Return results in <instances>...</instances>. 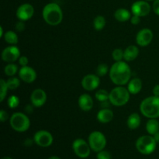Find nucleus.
<instances>
[{
    "instance_id": "37",
    "label": "nucleus",
    "mask_w": 159,
    "mask_h": 159,
    "mask_svg": "<svg viewBox=\"0 0 159 159\" xmlns=\"http://www.w3.org/2000/svg\"><path fill=\"white\" fill-rule=\"evenodd\" d=\"M152 9H153L154 12L157 15L159 16V0H155L152 5Z\"/></svg>"
},
{
    "instance_id": "43",
    "label": "nucleus",
    "mask_w": 159,
    "mask_h": 159,
    "mask_svg": "<svg viewBox=\"0 0 159 159\" xmlns=\"http://www.w3.org/2000/svg\"><path fill=\"white\" fill-rule=\"evenodd\" d=\"M3 36H4V34H3V29L1 26V27H0V37H2Z\"/></svg>"
},
{
    "instance_id": "33",
    "label": "nucleus",
    "mask_w": 159,
    "mask_h": 159,
    "mask_svg": "<svg viewBox=\"0 0 159 159\" xmlns=\"http://www.w3.org/2000/svg\"><path fill=\"white\" fill-rule=\"evenodd\" d=\"M97 159H111V155L107 151H100L97 154Z\"/></svg>"
},
{
    "instance_id": "23",
    "label": "nucleus",
    "mask_w": 159,
    "mask_h": 159,
    "mask_svg": "<svg viewBox=\"0 0 159 159\" xmlns=\"http://www.w3.org/2000/svg\"><path fill=\"white\" fill-rule=\"evenodd\" d=\"M146 130L150 135H155L159 131V122L157 119H149L146 124Z\"/></svg>"
},
{
    "instance_id": "32",
    "label": "nucleus",
    "mask_w": 159,
    "mask_h": 159,
    "mask_svg": "<svg viewBox=\"0 0 159 159\" xmlns=\"http://www.w3.org/2000/svg\"><path fill=\"white\" fill-rule=\"evenodd\" d=\"M124 51L120 48H116L112 53V57L115 61H121L124 59Z\"/></svg>"
},
{
    "instance_id": "21",
    "label": "nucleus",
    "mask_w": 159,
    "mask_h": 159,
    "mask_svg": "<svg viewBox=\"0 0 159 159\" xmlns=\"http://www.w3.org/2000/svg\"><path fill=\"white\" fill-rule=\"evenodd\" d=\"M141 116H139L138 113H131V114L128 116V119H127V127H128L130 130H135V129L138 128L139 126L141 125Z\"/></svg>"
},
{
    "instance_id": "15",
    "label": "nucleus",
    "mask_w": 159,
    "mask_h": 159,
    "mask_svg": "<svg viewBox=\"0 0 159 159\" xmlns=\"http://www.w3.org/2000/svg\"><path fill=\"white\" fill-rule=\"evenodd\" d=\"M31 103L35 107H41L47 101V94L44 90L41 89H36L33 91L30 96Z\"/></svg>"
},
{
    "instance_id": "46",
    "label": "nucleus",
    "mask_w": 159,
    "mask_h": 159,
    "mask_svg": "<svg viewBox=\"0 0 159 159\" xmlns=\"http://www.w3.org/2000/svg\"><path fill=\"white\" fill-rule=\"evenodd\" d=\"M146 1H153V0H146Z\"/></svg>"
},
{
    "instance_id": "5",
    "label": "nucleus",
    "mask_w": 159,
    "mask_h": 159,
    "mask_svg": "<svg viewBox=\"0 0 159 159\" xmlns=\"http://www.w3.org/2000/svg\"><path fill=\"white\" fill-rule=\"evenodd\" d=\"M9 124L17 132H25L30 128V121L29 117L23 113H14L9 118Z\"/></svg>"
},
{
    "instance_id": "39",
    "label": "nucleus",
    "mask_w": 159,
    "mask_h": 159,
    "mask_svg": "<svg viewBox=\"0 0 159 159\" xmlns=\"http://www.w3.org/2000/svg\"><path fill=\"white\" fill-rule=\"evenodd\" d=\"M34 106L33 105V104H28V105H26V107H25V111L27 113H31L33 112V110H34Z\"/></svg>"
},
{
    "instance_id": "9",
    "label": "nucleus",
    "mask_w": 159,
    "mask_h": 159,
    "mask_svg": "<svg viewBox=\"0 0 159 159\" xmlns=\"http://www.w3.org/2000/svg\"><path fill=\"white\" fill-rule=\"evenodd\" d=\"M53 136L47 130H39L36 132L34 137V141L38 146L42 148L49 147L53 143Z\"/></svg>"
},
{
    "instance_id": "11",
    "label": "nucleus",
    "mask_w": 159,
    "mask_h": 159,
    "mask_svg": "<svg viewBox=\"0 0 159 159\" xmlns=\"http://www.w3.org/2000/svg\"><path fill=\"white\" fill-rule=\"evenodd\" d=\"M131 12L134 15L144 17L148 15L151 12V6L146 1L139 0L133 3L131 6Z\"/></svg>"
},
{
    "instance_id": "27",
    "label": "nucleus",
    "mask_w": 159,
    "mask_h": 159,
    "mask_svg": "<svg viewBox=\"0 0 159 159\" xmlns=\"http://www.w3.org/2000/svg\"><path fill=\"white\" fill-rule=\"evenodd\" d=\"M96 99L99 102H103V101H107L109 99L110 97V93L105 89H99L95 94Z\"/></svg>"
},
{
    "instance_id": "29",
    "label": "nucleus",
    "mask_w": 159,
    "mask_h": 159,
    "mask_svg": "<svg viewBox=\"0 0 159 159\" xmlns=\"http://www.w3.org/2000/svg\"><path fill=\"white\" fill-rule=\"evenodd\" d=\"M6 83H7V86L9 88V89L10 90H14L16 89L20 85V82L18 78L16 77H11L6 81Z\"/></svg>"
},
{
    "instance_id": "45",
    "label": "nucleus",
    "mask_w": 159,
    "mask_h": 159,
    "mask_svg": "<svg viewBox=\"0 0 159 159\" xmlns=\"http://www.w3.org/2000/svg\"><path fill=\"white\" fill-rule=\"evenodd\" d=\"M2 159H12V158H11L10 157H3Z\"/></svg>"
},
{
    "instance_id": "40",
    "label": "nucleus",
    "mask_w": 159,
    "mask_h": 159,
    "mask_svg": "<svg viewBox=\"0 0 159 159\" xmlns=\"http://www.w3.org/2000/svg\"><path fill=\"white\" fill-rule=\"evenodd\" d=\"M111 103L110 102V101L109 100H107V101H103V102H101V107H102V109H107L109 107H110V104Z\"/></svg>"
},
{
    "instance_id": "26",
    "label": "nucleus",
    "mask_w": 159,
    "mask_h": 159,
    "mask_svg": "<svg viewBox=\"0 0 159 159\" xmlns=\"http://www.w3.org/2000/svg\"><path fill=\"white\" fill-rule=\"evenodd\" d=\"M17 71H18V67L13 63H9V65H6L4 68V72L6 75L9 76V77L15 75Z\"/></svg>"
},
{
    "instance_id": "14",
    "label": "nucleus",
    "mask_w": 159,
    "mask_h": 159,
    "mask_svg": "<svg viewBox=\"0 0 159 159\" xmlns=\"http://www.w3.org/2000/svg\"><path fill=\"white\" fill-rule=\"evenodd\" d=\"M153 40V33L148 28L141 30L136 36V41L139 46L146 47Z\"/></svg>"
},
{
    "instance_id": "25",
    "label": "nucleus",
    "mask_w": 159,
    "mask_h": 159,
    "mask_svg": "<svg viewBox=\"0 0 159 159\" xmlns=\"http://www.w3.org/2000/svg\"><path fill=\"white\" fill-rule=\"evenodd\" d=\"M93 26L97 31L102 30L106 26V19L102 16H97L93 20Z\"/></svg>"
},
{
    "instance_id": "6",
    "label": "nucleus",
    "mask_w": 159,
    "mask_h": 159,
    "mask_svg": "<svg viewBox=\"0 0 159 159\" xmlns=\"http://www.w3.org/2000/svg\"><path fill=\"white\" fill-rule=\"evenodd\" d=\"M157 142L152 135H144L140 137L136 142V148L140 153L150 155L156 148Z\"/></svg>"
},
{
    "instance_id": "18",
    "label": "nucleus",
    "mask_w": 159,
    "mask_h": 159,
    "mask_svg": "<svg viewBox=\"0 0 159 159\" xmlns=\"http://www.w3.org/2000/svg\"><path fill=\"white\" fill-rule=\"evenodd\" d=\"M96 117H97L99 122L102 123V124H108L113 120V113L109 108L102 109L98 112Z\"/></svg>"
},
{
    "instance_id": "22",
    "label": "nucleus",
    "mask_w": 159,
    "mask_h": 159,
    "mask_svg": "<svg viewBox=\"0 0 159 159\" xmlns=\"http://www.w3.org/2000/svg\"><path fill=\"white\" fill-rule=\"evenodd\" d=\"M114 17L117 21L119 22H126L127 20H130V12L127 9L120 8V9H116L114 13Z\"/></svg>"
},
{
    "instance_id": "19",
    "label": "nucleus",
    "mask_w": 159,
    "mask_h": 159,
    "mask_svg": "<svg viewBox=\"0 0 159 159\" xmlns=\"http://www.w3.org/2000/svg\"><path fill=\"white\" fill-rule=\"evenodd\" d=\"M127 89L130 94L136 95L141 92L142 89V82L139 78H134L129 81Z\"/></svg>"
},
{
    "instance_id": "7",
    "label": "nucleus",
    "mask_w": 159,
    "mask_h": 159,
    "mask_svg": "<svg viewBox=\"0 0 159 159\" xmlns=\"http://www.w3.org/2000/svg\"><path fill=\"white\" fill-rule=\"evenodd\" d=\"M89 144L92 150L99 152L105 148L107 145V138L102 132L93 131L89 136Z\"/></svg>"
},
{
    "instance_id": "2",
    "label": "nucleus",
    "mask_w": 159,
    "mask_h": 159,
    "mask_svg": "<svg viewBox=\"0 0 159 159\" xmlns=\"http://www.w3.org/2000/svg\"><path fill=\"white\" fill-rule=\"evenodd\" d=\"M42 16L44 21L50 26H57L63 20V12L57 3L51 2L43 7Z\"/></svg>"
},
{
    "instance_id": "17",
    "label": "nucleus",
    "mask_w": 159,
    "mask_h": 159,
    "mask_svg": "<svg viewBox=\"0 0 159 159\" xmlns=\"http://www.w3.org/2000/svg\"><path fill=\"white\" fill-rule=\"evenodd\" d=\"M79 108L83 111H90L93 107V99L89 94H82L79 96L78 100Z\"/></svg>"
},
{
    "instance_id": "38",
    "label": "nucleus",
    "mask_w": 159,
    "mask_h": 159,
    "mask_svg": "<svg viewBox=\"0 0 159 159\" xmlns=\"http://www.w3.org/2000/svg\"><path fill=\"white\" fill-rule=\"evenodd\" d=\"M130 22L133 25H138L139 24L140 22H141V17L138 16L134 15L133 16L130 18Z\"/></svg>"
},
{
    "instance_id": "13",
    "label": "nucleus",
    "mask_w": 159,
    "mask_h": 159,
    "mask_svg": "<svg viewBox=\"0 0 159 159\" xmlns=\"http://www.w3.org/2000/svg\"><path fill=\"white\" fill-rule=\"evenodd\" d=\"M100 84L99 76L97 75L89 74L84 76L82 80V86L87 91H93L99 87Z\"/></svg>"
},
{
    "instance_id": "16",
    "label": "nucleus",
    "mask_w": 159,
    "mask_h": 159,
    "mask_svg": "<svg viewBox=\"0 0 159 159\" xmlns=\"http://www.w3.org/2000/svg\"><path fill=\"white\" fill-rule=\"evenodd\" d=\"M20 79L26 83H32L37 79V73L33 68L30 66H23L19 71Z\"/></svg>"
},
{
    "instance_id": "36",
    "label": "nucleus",
    "mask_w": 159,
    "mask_h": 159,
    "mask_svg": "<svg viewBox=\"0 0 159 159\" xmlns=\"http://www.w3.org/2000/svg\"><path fill=\"white\" fill-rule=\"evenodd\" d=\"M15 28L17 31H19V32L23 31V30L25 29V24L24 23H23V21H21V20H20V22H17L15 26Z\"/></svg>"
},
{
    "instance_id": "28",
    "label": "nucleus",
    "mask_w": 159,
    "mask_h": 159,
    "mask_svg": "<svg viewBox=\"0 0 159 159\" xmlns=\"http://www.w3.org/2000/svg\"><path fill=\"white\" fill-rule=\"evenodd\" d=\"M8 89H9V88H8L7 86L6 81H5L4 79H2L1 80H0V101H1V102H2L5 99V98H6Z\"/></svg>"
},
{
    "instance_id": "42",
    "label": "nucleus",
    "mask_w": 159,
    "mask_h": 159,
    "mask_svg": "<svg viewBox=\"0 0 159 159\" xmlns=\"http://www.w3.org/2000/svg\"><path fill=\"white\" fill-rule=\"evenodd\" d=\"M153 137L154 138H155V141H156L157 143H159V131L157 132L155 135H153Z\"/></svg>"
},
{
    "instance_id": "1",
    "label": "nucleus",
    "mask_w": 159,
    "mask_h": 159,
    "mask_svg": "<svg viewBox=\"0 0 159 159\" xmlns=\"http://www.w3.org/2000/svg\"><path fill=\"white\" fill-rule=\"evenodd\" d=\"M110 78L116 85H124L127 84L131 77V70L129 65L124 61H116L110 68Z\"/></svg>"
},
{
    "instance_id": "8",
    "label": "nucleus",
    "mask_w": 159,
    "mask_h": 159,
    "mask_svg": "<svg viewBox=\"0 0 159 159\" xmlns=\"http://www.w3.org/2000/svg\"><path fill=\"white\" fill-rule=\"evenodd\" d=\"M72 148L75 154L81 158H88L91 152L89 144L87 143L85 140L81 139V138L74 141L72 144Z\"/></svg>"
},
{
    "instance_id": "12",
    "label": "nucleus",
    "mask_w": 159,
    "mask_h": 159,
    "mask_svg": "<svg viewBox=\"0 0 159 159\" xmlns=\"http://www.w3.org/2000/svg\"><path fill=\"white\" fill-rule=\"evenodd\" d=\"M34 14V8L30 3H24L20 6L17 9L16 15L21 21H26L33 17Z\"/></svg>"
},
{
    "instance_id": "4",
    "label": "nucleus",
    "mask_w": 159,
    "mask_h": 159,
    "mask_svg": "<svg viewBox=\"0 0 159 159\" xmlns=\"http://www.w3.org/2000/svg\"><path fill=\"white\" fill-rule=\"evenodd\" d=\"M130 92L122 85H118L110 93L109 100L115 107H122L126 105L130 99Z\"/></svg>"
},
{
    "instance_id": "31",
    "label": "nucleus",
    "mask_w": 159,
    "mask_h": 159,
    "mask_svg": "<svg viewBox=\"0 0 159 159\" xmlns=\"http://www.w3.org/2000/svg\"><path fill=\"white\" fill-rule=\"evenodd\" d=\"M109 71H110V70H109L107 65H106V64H100L96 68V75L99 77L106 75Z\"/></svg>"
},
{
    "instance_id": "20",
    "label": "nucleus",
    "mask_w": 159,
    "mask_h": 159,
    "mask_svg": "<svg viewBox=\"0 0 159 159\" xmlns=\"http://www.w3.org/2000/svg\"><path fill=\"white\" fill-rule=\"evenodd\" d=\"M139 54V50L135 45L128 46L124 51V59L126 61H132L138 57Z\"/></svg>"
},
{
    "instance_id": "34",
    "label": "nucleus",
    "mask_w": 159,
    "mask_h": 159,
    "mask_svg": "<svg viewBox=\"0 0 159 159\" xmlns=\"http://www.w3.org/2000/svg\"><path fill=\"white\" fill-rule=\"evenodd\" d=\"M28 62H29V60H28V58L26 56H21V57H20V58H19V64H20L22 67L27 66Z\"/></svg>"
},
{
    "instance_id": "24",
    "label": "nucleus",
    "mask_w": 159,
    "mask_h": 159,
    "mask_svg": "<svg viewBox=\"0 0 159 159\" xmlns=\"http://www.w3.org/2000/svg\"><path fill=\"white\" fill-rule=\"evenodd\" d=\"M4 40L11 45H15L18 43V36L14 31H7L4 34Z\"/></svg>"
},
{
    "instance_id": "35",
    "label": "nucleus",
    "mask_w": 159,
    "mask_h": 159,
    "mask_svg": "<svg viewBox=\"0 0 159 159\" xmlns=\"http://www.w3.org/2000/svg\"><path fill=\"white\" fill-rule=\"evenodd\" d=\"M8 119H9V114L4 110H2L0 111V120H1V122H5Z\"/></svg>"
},
{
    "instance_id": "44",
    "label": "nucleus",
    "mask_w": 159,
    "mask_h": 159,
    "mask_svg": "<svg viewBox=\"0 0 159 159\" xmlns=\"http://www.w3.org/2000/svg\"><path fill=\"white\" fill-rule=\"evenodd\" d=\"M48 159H61V158L57 156H52V157H50V158H48Z\"/></svg>"
},
{
    "instance_id": "3",
    "label": "nucleus",
    "mask_w": 159,
    "mask_h": 159,
    "mask_svg": "<svg viewBox=\"0 0 159 159\" xmlns=\"http://www.w3.org/2000/svg\"><path fill=\"white\" fill-rule=\"evenodd\" d=\"M140 110L143 116L149 119L159 117V97L152 96L145 98L140 105Z\"/></svg>"
},
{
    "instance_id": "10",
    "label": "nucleus",
    "mask_w": 159,
    "mask_h": 159,
    "mask_svg": "<svg viewBox=\"0 0 159 159\" xmlns=\"http://www.w3.org/2000/svg\"><path fill=\"white\" fill-rule=\"evenodd\" d=\"M20 57V51L15 45H11L5 48L2 52V59L8 63H13L19 60Z\"/></svg>"
},
{
    "instance_id": "41",
    "label": "nucleus",
    "mask_w": 159,
    "mask_h": 159,
    "mask_svg": "<svg viewBox=\"0 0 159 159\" xmlns=\"http://www.w3.org/2000/svg\"><path fill=\"white\" fill-rule=\"evenodd\" d=\"M153 95L155 96H158L159 97V85H155V87L153 88Z\"/></svg>"
},
{
    "instance_id": "30",
    "label": "nucleus",
    "mask_w": 159,
    "mask_h": 159,
    "mask_svg": "<svg viewBox=\"0 0 159 159\" xmlns=\"http://www.w3.org/2000/svg\"><path fill=\"white\" fill-rule=\"evenodd\" d=\"M7 103L9 108L15 109L20 104V99L16 96H15V95H12V96H9V99H7Z\"/></svg>"
}]
</instances>
